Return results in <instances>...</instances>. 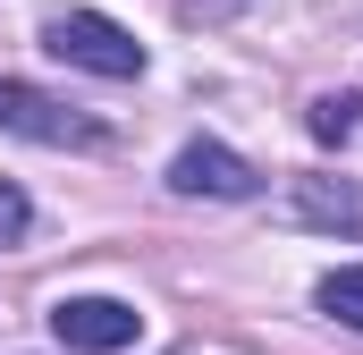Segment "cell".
Returning a JSON list of instances; mask_svg holds the SVG:
<instances>
[{
	"label": "cell",
	"instance_id": "obj_4",
	"mask_svg": "<svg viewBox=\"0 0 363 355\" xmlns=\"http://www.w3.org/2000/svg\"><path fill=\"white\" fill-rule=\"evenodd\" d=\"M169 186L178 195H211V203H237V195H254V161L228 153V144H186L169 161Z\"/></svg>",
	"mask_w": 363,
	"mask_h": 355
},
{
	"label": "cell",
	"instance_id": "obj_6",
	"mask_svg": "<svg viewBox=\"0 0 363 355\" xmlns=\"http://www.w3.org/2000/svg\"><path fill=\"white\" fill-rule=\"evenodd\" d=\"M355 119H363V102H355V93H321V102L304 110V127H313L321 144H347V136H355Z\"/></svg>",
	"mask_w": 363,
	"mask_h": 355
},
{
	"label": "cell",
	"instance_id": "obj_2",
	"mask_svg": "<svg viewBox=\"0 0 363 355\" xmlns=\"http://www.w3.org/2000/svg\"><path fill=\"white\" fill-rule=\"evenodd\" d=\"M51 330H60V347H77V355H118V347H135L144 313L118 305V296H68L51 313Z\"/></svg>",
	"mask_w": 363,
	"mask_h": 355
},
{
	"label": "cell",
	"instance_id": "obj_5",
	"mask_svg": "<svg viewBox=\"0 0 363 355\" xmlns=\"http://www.w3.org/2000/svg\"><path fill=\"white\" fill-rule=\"evenodd\" d=\"M296 220L304 229H347V237H363V186L355 178H296Z\"/></svg>",
	"mask_w": 363,
	"mask_h": 355
},
{
	"label": "cell",
	"instance_id": "obj_3",
	"mask_svg": "<svg viewBox=\"0 0 363 355\" xmlns=\"http://www.w3.org/2000/svg\"><path fill=\"white\" fill-rule=\"evenodd\" d=\"M0 127H17V136H34V144H101V127H93V119L60 110L51 93L17 85V77H0Z\"/></svg>",
	"mask_w": 363,
	"mask_h": 355
},
{
	"label": "cell",
	"instance_id": "obj_7",
	"mask_svg": "<svg viewBox=\"0 0 363 355\" xmlns=\"http://www.w3.org/2000/svg\"><path fill=\"white\" fill-rule=\"evenodd\" d=\"M321 313H338L347 330H363V271H355V263L321 279Z\"/></svg>",
	"mask_w": 363,
	"mask_h": 355
},
{
	"label": "cell",
	"instance_id": "obj_1",
	"mask_svg": "<svg viewBox=\"0 0 363 355\" xmlns=\"http://www.w3.org/2000/svg\"><path fill=\"white\" fill-rule=\"evenodd\" d=\"M43 51L68 60V68H93V77H144V43L127 26H110L101 9H68L43 26Z\"/></svg>",
	"mask_w": 363,
	"mask_h": 355
},
{
	"label": "cell",
	"instance_id": "obj_8",
	"mask_svg": "<svg viewBox=\"0 0 363 355\" xmlns=\"http://www.w3.org/2000/svg\"><path fill=\"white\" fill-rule=\"evenodd\" d=\"M26 220H34V203H26L17 186H0V246H17V237H26Z\"/></svg>",
	"mask_w": 363,
	"mask_h": 355
}]
</instances>
